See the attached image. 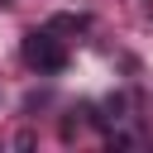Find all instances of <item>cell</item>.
<instances>
[{
  "instance_id": "obj_1",
  "label": "cell",
  "mask_w": 153,
  "mask_h": 153,
  "mask_svg": "<svg viewBox=\"0 0 153 153\" xmlns=\"http://www.w3.org/2000/svg\"><path fill=\"white\" fill-rule=\"evenodd\" d=\"M19 57H24L38 76H57V72H67V43H62L53 29H29L24 43H19Z\"/></svg>"
},
{
  "instance_id": "obj_2",
  "label": "cell",
  "mask_w": 153,
  "mask_h": 153,
  "mask_svg": "<svg viewBox=\"0 0 153 153\" xmlns=\"http://www.w3.org/2000/svg\"><path fill=\"white\" fill-rule=\"evenodd\" d=\"M48 29H53V33H86V29H91V19H86V14H53V19H48Z\"/></svg>"
}]
</instances>
